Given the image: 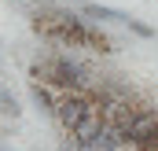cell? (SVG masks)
Returning a JSON list of instances; mask_svg holds the SVG:
<instances>
[{
    "label": "cell",
    "mask_w": 158,
    "mask_h": 151,
    "mask_svg": "<svg viewBox=\"0 0 158 151\" xmlns=\"http://www.w3.org/2000/svg\"><path fill=\"white\" fill-rule=\"evenodd\" d=\"M0 151H7V148H0Z\"/></svg>",
    "instance_id": "obj_10"
},
{
    "label": "cell",
    "mask_w": 158,
    "mask_h": 151,
    "mask_svg": "<svg viewBox=\"0 0 158 151\" xmlns=\"http://www.w3.org/2000/svg\"><path fill=\"white\" fill-rule=\"evenodd\" d=\"M19 114H22V107H19V96H15L11 88H4V85H0V118L15 122Z\"/></svg>",
    "instance_id": "obj_6"
},
{
    "label": "cell",
    "mask_w": 158,
    "mask_h": 151,
    "mask_svg": "<svg viewBox=\"0 0 158 151\" xmlns=\"http://www.w3.org/2000/svg\"><path fill=\"white\" fill-rule=\"evenodd\" d=\"M0 77H4V59H0Z\"/></svg>",
    "instance_id": "obj_9"
},
{
    "label": "cell",
    "mask_w": 158,
    "mask_h": 151,
    "mask_svg": "<svg viewBox=\"0 0 158 151\" xmlns=\"http://www.w3.org/2000/svg\"><path fill=\"white\" fill-rule=\"evenodd\" d=\"M92 118H96V103H92L88 92H59V103H55V125L63 129V136H77Z\"/></svg>",
    "instance_id": "obj_2"
},
{
    "label": "cell",
    "mask_w": 158,
    "mask_h": 151,
    "mask_svg": "<svg viewBox=\"0 0 158 151\" xmlns=\"http://www.w3.org/2000/svg\"><path fill=\"white\" fill-rule=\"evenodd\" d=\"M7 4H26V0H7Z\"/></svg>",
    "instance_id": "obj_8"
},
{
    "label": "cell",
    "mask_w": 158,
    "mask_h": 151,
    "mask_svg": "<svg viewBox=\"0 0 158 151\" xmlns=\"http://www.w3.org/2000/svg\"><path fill=\"white\" fill-rule=\"evenodd\" d=\"M30 103H33V107H37L44 118H55L59 92H55V88H48V85H37V81H30Z\"/></svg>",
    "instance_id": "obj_4"
},
{
    "label": "cell",
    "mask_w": 158,
    "mask_h": 151,
    "mask_svg": "<svg viewBox=\"0 0 158 151\" xmlns=\"http://www.w3.org/2000/svg\"><path fill=\"white\" fill-rule=\"evenodd\" d=\"M129 30H132L136 37H143V41H151V37H155V26H147V22H140V19H129Z\"/></svg>",
    "instance_id": "obj_7"
},
{
    "label": "cell",
    "mask_w": 158,
    "mask_h": 151,
    "mask_svg": "<svg viewBox=\"0 0 158 151\" xmlns=\"http://www.w3.org/2000/svg\"><path fill=\"white\" fill-rule=\"evenodd\" d=\"M30 81L48 85L55 92H88L96 81V70L70 52H52V55H40L30 63Z\"/></svg>",
    "instance_id": "obj_1"
},
{
    "label": "cell",
    "mask_w": 158,
    "mask_h": 151,
    "mask_svg": "<svg viewBox=\"0 0 158 151\" xmlns=\"http://www.w3.org/2000/svg\"><path fill=\"white\" fill-rule=\"evenodd\" d=\"M155 144H158V103H147L132 129V148H155Z\"/></svg>",
    "instance_id": "obj_3"
},
{
    "label": "cell",
    "mask_w": 158,
    "mask_h": 151,
    "mask_svg": "<svg viewBox=\"0 0 158 151\" xmlns=\"http://www.w3.org/2000/svg\"><path fill=\"white\" fill-rule=\"evenodd\" d=\"M81 15H85V19H92V22H118V26H129V19H132V15H125V11L103 7V4H92V0H85V4H81Z\"/></svg>",
    "instance_id": "obj_5"
}]
</instances>
